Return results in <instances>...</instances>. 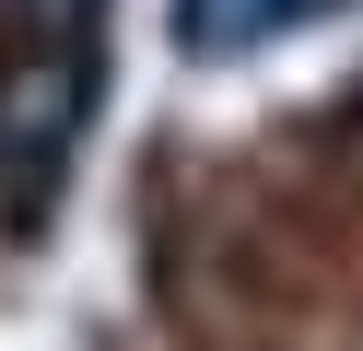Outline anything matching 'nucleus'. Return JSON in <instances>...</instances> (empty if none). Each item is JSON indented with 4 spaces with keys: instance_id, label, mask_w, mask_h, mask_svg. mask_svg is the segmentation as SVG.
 Returning a JSON list of instances; mask_svg holds the SVG:
<instances>
[{
    "instance_id": "obj_1",
    "label": "nucleus",
    "mask_w": 363,
    "mask_h": 351,
    "mask_svg": "<svg viewBox=\"0 0 363 351\" xmlns=\"http://www.w3.org/2000/svg\"><path fill=\"white\" fill-rule=\"evenodd\" d=\"M106 94V35H0V223L35 234L82 164Z\"/></svg>"
},
{
    "instance_id": "obj_3",
    "label": "nucleus",
    "mask_w": 363,
    "mask_h": 351,
    "mask_svg": "<svg viewBox=\"0 0 363 351\" xmlns=\"http://www.w3.org/2000/svg\"><path fill=\"white\" fill-rule=\"evenodd\" d=\"M0 35H106V0H0Z\"/></svg>"
},
{
    "instance_id": "obj_2",
    "label": "nucleus",
    "mask_w": 363,
    "mask_h": 351,
    "mask_svg": "<svg viewBox=\"0 0 363 351\" xmlns=\"http://www.w3.org/2000/svg\"><path fill=\"white\" fill-rule=\"evenodd\" d=\"M316 0H176V35L199 47V59H235V47L281 35V23H305Z\"/></svg>"
}]
</instances>
